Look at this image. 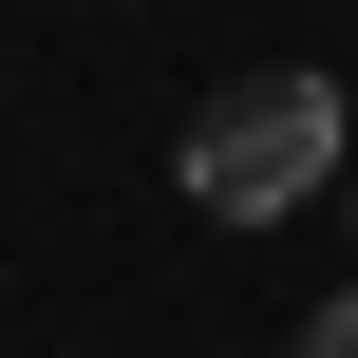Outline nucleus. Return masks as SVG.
<instances>
[{
  "label": "nucleus",
  "mask_w": 358,
  "mask_h": 358,
  "mask_svg": "<svg viewBox=\"0 0 358 358\" xmlns=\"http://www.w3.org/2000/svg\"><path fill=\"white\" fill-rule=\"evenodd\" d=\"M170 189L208 208V227H283V208H321L340 189V76H245V94H208L189 113V151H170Z\"/></svg>",
  "instance_id": "f257e3e1"
},
{
  "label": "nucleus",
  "mask_w": 358,
  "mask_h": 358,
  "mask_svg": "<svg viewBox=\"0 0 358 358\" xmlns=\"http://www.w3.org/2000/svg\"><path fill=\"white\" fill-rule=\"evenodd\" d=\"M302 358H358V283H340V302H321V321H302Z\"/></svg>",
  "instance_id": "f03ea898"
}]
</instances>
